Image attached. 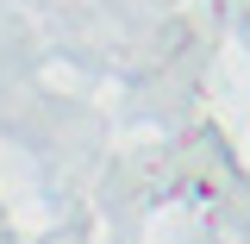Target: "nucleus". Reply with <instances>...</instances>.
<instances>
[]
</instances>
